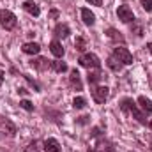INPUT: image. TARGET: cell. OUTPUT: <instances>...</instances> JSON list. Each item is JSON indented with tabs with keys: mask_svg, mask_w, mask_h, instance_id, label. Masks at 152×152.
Here are the masks:
<instances>
[{
	"mask_svg": "<svg viewBox=\"0 0 152 152\" xmlns=\"http://www.w3.org/2000/svg\"><path fill=\"white\" fill-rule=\"evenodd\" d=\"M78 62H80V66H83V67H87V69H99V67H101V60H99V57L94 55V53H83Z\"/></svg>",
	"mask_w": 152,
	"mask_h": 152,
	"instance_id": "cell-1",
	"label": "cell"
},
{
	"mask_svg": "<svg viewBox=\"0 0 152 152\" xmlns=\"http://www.w3.org/2000/svg\"><path fill=\"white\" fill-rule=\"evenodd\" d=\"M113 57L122 64V66H129V64H133V55L129 53V50L127 48H124V46H117L113 50Z\"/></svg>",
	"mask_w": 152,
	"mask_h": 152,
	"instance_id": "cell-2",
	"label": "cell"
},
{
	"mask_svg": "<svg viewBox=\"0 0 152 152\" xmlns=\"http://www.w3.org/2000/svg\"><path fill=\"white\" fill-rule=\"evenodd\" d=\"M16 16L11 12V11H5V9H2L0 11V25L5 28V30H12L14 27H16Z\"/></svg>",
	"mask_w": 152,
	"mask_h": 152,
	"instance_id": "cell-3",
	"label": "cell"
},
{
	"mask_svg": "<svg viewBox=\"0 0 152 152\" xmlns=\"http://www.w3.org/2000/svg\"><path fill=\"white\" fill-rule=\"evenodd\" d=\"M122 110H124V112H127V110H129L131 113L134 115V118H136V120H138L140 124H147V120H145V115L138 112L136 104H134V103H133L131 99H124V101H122Z\"/></svg>",
	"mask_w": 152,
	"mask_h": 152,
	"instance_id": "cell-4",
	"label": "cell"
},
{
	"mask_svg": "<svg viewBox=\"0 0 152 152\" xmlns=\"http://www.w3.org/2000/svg\"><path fill=\"white\" fill-rule=\"evenodd\" d=\"M117 16H118V20L124 21V23H131V21H134V14H133V11L129 9V5H118V9H117Z\"/></svg>",
	"mask_w": 152,
	"mask_h": 152,
	"instance_id": "cell-5",
	"label": "cell"
},
{
	"mask_svg": "<svg viewBox=\"0 0 152 152\" xmlns=\"http://www.w3.org/2000/svg\"><path fill=\"white\" fill-rule=\"evenodd\" d=\"M108 94H110L108 87H96V88L92 90V97H94V101L99 103V104H103V103L108 99Z\"/></svg>",
	"mask_w": 152,
	"mask_h": 152,
	"instance_id": "cell-6",
	"label": "cell"
},
{
	"mask_svg": "<svg viewBox=\"0 0 152 152\" xmlns=\"http://www.w3.org/2000/svg\"><path fill=\"white\" fill-rule=\"evenodd\" d=\"M44 152H62V147H60V143L55 140V138H48V140H44Z\"/></svg>",
	"mask_w": 152,
	"mask_h": 152,
	"instance_id": "cell-7",
	"label": "cell"
},
{
	"mask_svg": "<svg viewBox=\"0 0 152 152\" xmlns=\"http://www.w3.org/2000/svg\"><path fill=\"white\" fill-rule=\"evenodd\" d=\"M32 67H36L37 71H46L48 67H51V60H48L44 57H39L36 60H32Z\"/></svg>",
	"mask_w": 152,
	"mask_h": 152,
	"instance_id": "cell-8",
	"label": "cell"
},
{
	"mask_svg": "<svg viewBox=\"0 0 152 152\" xmlns=\"http://www.w3.org/2000/svg\"><path fill=\"white\" fill-rule=\"evenodd\" d=\"M23 9L28 12V14H32V16H39L41 14V9H39V5L36 2H32V0H27V2H23Z\"/></svg>",
	"mask_w": 152,
	"mask_h": 152,
	"instance_id": "cell-9",
	"label": "cell"
},
{
	"mask_svg": "<svg viewBox=\"0 0 152 152\" xmlns=\"http://www.w3.org/2000/svg\"><path fill=\"white\" fill-rule=\"evenodd\" d=\"M21 50H23V53H27V55H37L39 51H41V46H39L37 42H25Z\"/></svg>",
	"mask_w": 152,
	"mask_h": 152,
	"instance_id": "cell-10",
	"label": "cell"
},
{
	"mask_svg": "<svg viewBox=\"0 0 152 152\" xmlns=\"http://www.w3.org/2000/svg\"><path fill=\"white\" fill-rule=\"evenodd\" d=\"M81 20H83V23L88 25V27L96 23V16H94V12H92L90 9H81Z\"/></svg>",
	"mask_w": 152,
	"mask_h": 152,
	"instance_id": "cell-11",
	"label": "cell"
},
{
	"mask_svg": "<svg viewBox=\"0 0 152 152\" xmlns=\"http://www.w3.org/2000/svg\"><path fill=\"white\" fill-rule=\"evenodd\" d=\"M53 32H55V36H57V37H62V39H66L69 34H71V30H69V27H67L66 23H58V25L55 27V30H53Z\"/></svg>",
	"mask_w": 152,
	"mask_h": 152,
	"instance_id": "cell-12",
	"label": "cell"
},
{
	"mask_svg": "<svg viewBox=\"0 0 152 152\" xmlns=\"http://www.w3.org/2000/svg\"><path fill=\"white\" fill-rule=\"evenodd\" d=\"M138 104L142 106V110L147 115L152 113V103H151V99H147L145 96H140V97H138Z\"/></svg>",
	"mask_w": 152,
	"mask_h": 152,
	"instance_id": "cell-13",
	"label": "cell"
},
{
	"mask_svg": "<svg viewBox=\"0 0 152 152\" xmlns=\"http://www.w3.org/2000/svg\"><path fill=\"white\" fill-rule=\"evenodd\" d=\"M50 50H51V53H53L57 58H60V57L64 55V48H62V44H60L58 41H51V44H50Z\"/></svg>",
	"mask_w": 152,
	"mask_h": 152,
	"instance_id": "cell-14",
	"label": "cell"
},
{
	"mask_svg": "<svg viewBox=\"0 0 152 152\" xmlns=\"http://www.w3.org/2000/svg\"><path fill=\"white\" fill-rule=\"evenodd\" d=\"M0 127H2V129H4L9 136H14V133H16V127H14L9 120H4L2 117H0Z\"/></svg>",
	"mask_w": 152,
	"mask_h": 152,
	"instance_id": "cell-15",
	"label": "cell"
},
{
	"mask_svg": "<svg viewBox=\"0 0 152 152\" xmlns=\"http://www.w3.org/2000/svg\"><path fill=\"white\" fill-rule=\"evenodd\" d=\"M88 152H115V149L108 143V142H99L94 151H88Z\"/></svg>",
	"mask_w": 152,
	"mask_h": 152,
	"instance_id": "cell-16",
	"label": "cell"
},
{
	"mask_svg": "<svg viewBox=\"0 0 152 152\" xmlns=\"http://www.w3.org/2000/svg\"><path fill=\"white\" fill-rule=\"evenodd\" d=\"M51 69L57 73H66L67 71V64L62 60H51Z\"/></svg>",
	"mask_w": 152,
	"mask_h": 152,
	"instance_id": "cell-17",
	"label": "cell"
},
{
	"mask_svg": "<svg viewBox=\"0 0 152 152\" xmlns=\"http://www.w3.org/2000/svg\"><path fill=\"white\" fill-rule=\"evenodd\" d=\"M69 80H71V85L76 87V90H81V81H80V73L73 69L71 71V76H69Z\"/></svg>",
	"mask_w": 152,
	"mask_h": 152,
	"instance_id": "cell-18",
	"label": "cell"
},
{
	"mask_svg": "<svg viewBox=\"0 0 152 152\" xmlns=\"http://www.w3.org/2000/svg\"><path fill=\"white\" fill-rule=\"evenodd\" d=\"M106 64H108V67H110L112 71H120V69H122V64H120V62H118V60L115 58L113 55H112V57L108 58V62H106Z\"/></svg>",
	"mask_w": 152,
	"mask_h": 152,
	"instance_id": "cell-19",
	"label": "cell"
},
{
	"mask_svg": "<svg viewBox=\"0 0 152 152\" xmlns=\"http://www.w3.org/2000/svg\"><path fill=\"white\" fill-rule=\"evenodd\" d=\"M101 71L99 69H96V71H88V76H87V80H88V83H97L99 80H101Z\"/></svg>",
	"mask_w": 152,
	"mask_h": 152,
	"instance_id": "cell-20",
	"label": "cell"
},
{
	"mask_svg": "<svg viewBox=\"0 0 152 152\" xmlns=\"http://www.w3.org/2000/svg\"><path fill=\"white\" fill-rule=\"evenodd\" d=\"M106 34H108V37L112 39V41H120V42H124V37H122V36H120V32H117L115 28H110Z\"/></svg>",
	"mask_w": 152,
	"mask_h": 152,
	"instance_id": "cell-21",
	"label": "cell"
},
{
	"mask_svg": "<svg viewBox=\"0 0 152 152\" xmlns=\"http://www.w3.org/2000/svg\"><path fill=\"white\" fill-rule=\"evenodd\" d=\"M44 149V147H42ZM42 149H41V142H32L27 149H25V152H42Z\"/></svg>",
	"mask_w": 152,
	"mask_h": 152,
	"instance_id": "cell-22",
	"label": "cell"
},
{
	"mask_svg": "<svg viewBox=\"0 0 152 152\" xmlns=\"http://www.w3.org/2000/svg\"><path fill=\"white\" fill-rule=\"evenodd\" d=\"M85 104H87V101H85V97H75V101H73V106H75L76 110H81V108H85Z\"/></svg>",
	"mask_w": 152,
	"mask_h": 152,
	"instance_id": "cell-23",
	"label": "cell"
},
{
	"mask_svg": "<svg viewBox=\"0 0 152 152\" xmlns=\"http://www.w3.org/2000/svg\"><path fill=\"white\" fill-rule=\"evenodd\" d=\"M75 46H76V50H78V51H83V50L87 48V44H85V39H83V37H78V39L75 41Z\"/></svg>",
	"mask_w": 152,
	"mask_h": 152,
	"instance_id": "cell-24",
	"label": "cell"
},
{
	"mask_svg": "<svg viewBox=\"0 0 152 152\" xmlns=\"http://www.w3.org/2000/svg\"><path fill=\"white\" fill-rule=\"evenodd\" d=\"M20 106H21L23 110H27V112H32V110H34V104H32L30 101H27V99H23V101L20 103Z\"/></svg>",
	"mask_w": 152,
	"mask_h": 152,
	"instance_id": "cell-25",
	"label": "cell"
},
{
	"mask_svg": "<svg viewBox=\"0 0 152 152\" xmlns=\"http://www.w3.org/2000/svg\"><path fill=\"white\" fill-rule=\"evenodd\" d=\"M140 2H142V7L147 12H152V0H140Z\"/></svg>",
	"mask_w": 152,
	"mask_h": 152,
	"instance_id": "cell-26",
	"label": "cell"
},
{
	"mask_svg": "<svg viewBox=\"0 0 152 152\" xmlns=\"http://www.w3.org/2000/svg\"><path fill=\"white\" fill-rule=\"evenodd\" d=\"M88 4H92V5H97V7H101L103 5V0H87Z\"/></svg>",
	"mask_w": 152,
	"mask_h": 152,
	"instance_id": "cell-27",
	"label": "cell"
},
{
	"mask_svg": "<svg viewBox=\"0 0 152 152\" xmlns=\"http://www.w3.org/2000/svg\"><path fill=\"white\" fill-rule=\"evenodd\" d=\"M78 122H80V124H87V122H88V117H80Z\"/></svg>",
	"mask_w": 152,
	"mask_h": 152,
	"instance_id": "cell-28",
	"label": "cell"
},
{
	"mask_svg": "<svg viewBox=\"0 0 152 152\" xmlns=\"http://www.w3.org/2000/svg\"><path fill=\"white\" fill-rule=\"evenodd\" d=\"M134 32H136V36H142V27H136Z\"/></svg>",
	"mask_w": 152,
	"mask_h": 152,
	"instance_id": "cell-29",
	"label": "cell"
},
{
	"mask_svg": "<svg viewBox=\"0 0 152 152\" xmlns=\"http://www.w3.org/2000/svg\"><path fill=\"white\" fill-rule=\"evenodd\" d=\"M2 83H4V73L0 71V85H2Z\"/></svg>",
	"mask_w": 152,
	"mask_h": 152,
	"instance_id": "cell-30",
	"label": "cell"
},
{
	"mask_svg": "<svg viewBox=\"0 0 152 152\" xmlns=\"http://www.w3.org/2000/svg\"><path fill=\"white\" fill-rule=\"evenodd\" d=\"M147 48H149V51L152 53V42H149V44H147Z\"/></svg>",
	"mask_w": 152,
	"mask_h": 152,
	"instance_id": "cell-31",
	"label": "cell"
},
{
	"mask_svg": "<svg viewBox=\"0 0 152 152\" xmlns=\"http://www.w3.org/2000/svg\"><path fill=\"white\" fill-rule=\"evenodd\" d=\"M151 129H152V120H151Z\"/></svg>",
	"mask_w": 152,
	"mask_h": 152,
	"instance_id": "cell-32",
	"label": "cell"
}]
</instances>
